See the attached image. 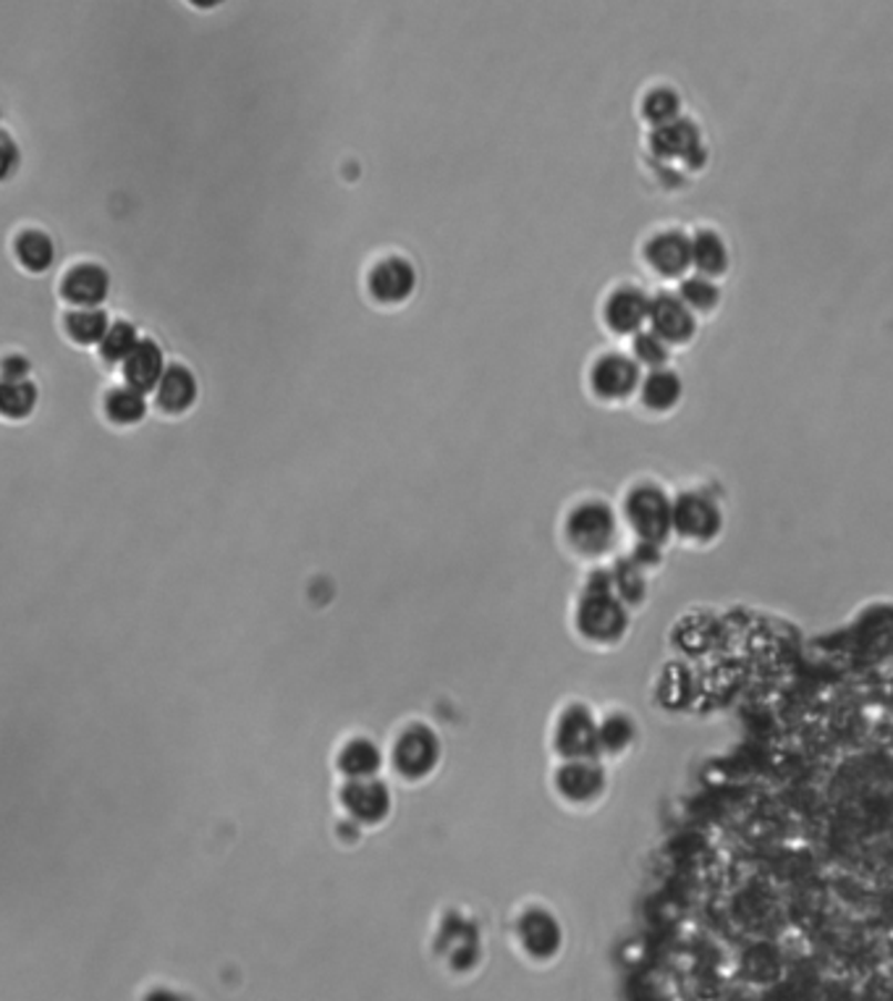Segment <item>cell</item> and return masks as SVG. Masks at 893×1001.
<instances>
[{
    "instance_id": "cell-4",
    "label": "cell",
    "mask_w": 893,
    "mask_h": 1001,
    "mask_svg": "<svg viewBox=\"0 0 893 1001\" xmlns=\"http://www.w3.org/2000/svg\"><path fill=\"white\" fill-rule=\"evenodd\" d=\"M417 289L414 265L401 255H388L367 273V292L380 305H403Z\"/></svg>"
},
{
    "instance_id": "cell-17",
    "label": "cell",
    "mask_w": 893,
    "mask_h": 1001,
    "mask_svg": "<svg viewBox=\"0 0 893 1001\" xmlns=\"http://www.w3.org/2000/svg\"><path fill=\"white\" fill-rule=\"evenodd\" d=\"M676 294H679V299L695 315H710L720 305V289L716 280L697 276V273H689L679 284V292Z\"/></svg>"
},
{
    "instance_id": "cell-11",
    "label": "cell",
    "mask_w": 893,
    "mask_h": 1001,
    "mask_svg": "<svg viewBox=\"0 0 893 1001\" xmlns=\"http://www.w3.org/2000/svg\"><path fill=\"white\" fill-rule=\"evenodd\" d=\"M681 380L674 370L663 367V370L645 372L643 384H639V401L650 415H668L671 409L679 407L681 401Z\"/></svg>"
},
{
    "instance_id": "cell-20",
    "label": "cell",
    "mask_w": 893,
    "mask_h": 1001,
    "mask_svg": "<svg viewBox=\"0 0 893 1001\" xmlns=\"http://www.w3.org/2000/svg\"><path fill=\"white\" fill-rule=\"evenodd\" d=\"M668 357H671V347H668L660 336H655L650 328H645L643 334L632 338V359L643 367L645 372L663 370V367L668 365Z\"/></svg>"
},
{
    "instance_id": "cell-18",
    "label": "cell",
    "mask_w": 893,
    "mask_h": 1001,
    "mask_svg": "<svg viewBox=\"0 0 893 1001\" xmlns=\"http://www.w3.org/2000/svg\"><path fill=\"white\" fill-rule=\"evenodd\" d=\"M38 407V386L32 380H3L0 386V409L9 420H24Z\"/></svg>"
},
{
    "instance_id": "cell-13",
    "label": "cell",
    "mask_w": 893,
    "mask_h": 1001,
    "mask_svg": "<svg viewBox=\"0 0 893 1001\" xmlns=\"http://www.w3.org/2000/svg\"><path fill=\"white\" fill-rule=\"evenodd\" d=\"M343 803L359 820H380L388 810V791L378 782L357 779L351 787H346Z\"/></svg>"
},
{
    "instance_id": "cell-21",
    "label": "cell",
    "mask_w": 893,
    "mask_h": 1001,
    "mask_svg": "<svg viewBox=\"0 0 893 1001\" xmlns=\"http://www.w3.org/2000/svg\"><path fill=\"white\" fill-rule=\"evenodd\" d=\"M140 341L142 338H140V334H136V328L132 326V323H126V320L113 323L111 330H107V336L103 338V344L97 347L100 359H105V362L124 365L126 357L132 355Z\"/></svg>"
},
{
    "instance_id": "cell-8",
    "label": "cell",
    "mask_w": 893,
    "mask_h": 1001,
    "mask_svg": "<svg viewBox=\"0 0 893 1001\" xmlns=\"http://www.w3.org/2000/svg\"><path fill=\"white\" fill-rule=\"evenodd\" d=\"M199 396V386L194 372L186 365H168L165 376L155 391L157 409L165 415L189 412Z\"/></svg>"
},
{
    "instance_id": "cell-16",
    "label": "cell",
    "mask_w": 893,
    "mask_h": 1001,
    "mask_svg": "<svg viewBox=\"0 0 893 1001\" xmlns=\"http://www.w3.org/2000/svg\"><path fill=\"white\" fill-rule=\"evenodd\" d=\"M113 323L107 320V315L100 307L92 309H71L63 320V328H66V336L71 341L79 344V347H92V344H103V338L107 336Z\"/></svg>"
},
{
    "instance_id": "cell-14",
    "label": "cell",
    "mask_w": 893,
    "mask_h": 1001,
    "mask_svg": "<svg viewBox=\"0 0 893 1001\" xmlns=\"http://www.w3.org/2000/svg\"><path fill=\"white\" fill-rule=\"evenodd\" d=\"M13 255L29 273H45L55 263V244L40 228H27L13 239Z\"/></svg>"
},
{
    "instance_id": "cell-2",
    "label": "cell",
    "mask_w": 893,
    "mask_h": 1001,
    "mask_svg": "<svg viewBox=\"0 0 893 1001\" xmlns=\"http://www.w3.org/2000/svg\"><path fill=\"white\" fill-rule=\"evenodd\" d=\"M643 261L653 276L684 280L691 273V236L679 228L655 232L643 247Z\"/></svg>"
},
{
    "instance_id": "cell-12",
    "label": "cell",
    "mask_w": 893,
    "mask_h": 1001,
    "mask_svg": "<svg viewBox=\"0 0 893 1001\" xmlns=\"http://www.w3.org/2000/svg\"><path fill=\"white\" fill-rule=\"evenodd\" d=\"M729 270V249L723 236L712 228H700L691 234V273L705 278H720Z\"/></svg>"
},
{
    "instance_id": "cell-19",
    "label": "cell",
    "mask_w": 893,
    "mask_h": 1001,
    "mask_svg": "<svg viewBox=\"0 0 893 1001\" xmlns=\"http://www.w3.org/2000/svg\"><path fill=\"white\" fill-rule=\"evenodd\" d=\"M679 95L668 88H655L643 98V119L655 129L671 126L679 121Z\"/></svg>"
},
{
    "instance_id": "cell-1",
    "label": "cell",
    "mask_w": 893,
    "mask_h": 1001,
    "mask_svg": "<svg viewBox=\"0 0 893 1001\" xmlns=\"http://www.w3.org/2000/svg\"><path fill=\"white\" fill-rule=\"evenodd\" d=\"M643 376V367L634 362L632 355L605 351L589 367V391L595 394V399L616 405V401H626L639 391Z\"/></svg>"
},
{
    "instance_id": "cell-7",
    "label": "cell",
    "mask_w": 893,
    "mask_h": 1001,
    "mask_svg": "<svg viewBox=\"0 0 893 1001\" xmlns=\"http://www.w3.org/2000/svg\"><path fill=\"white\" fill-rule=\"evenodd\" d=\"M121 367H124V386L134 388L140 394L157 391L165 370H168L161 344L155 338H142Z\"/></svg>"
},
{
    "instance_id": "cell-9",
    "label": "cell",
    "mask_w": 893,
    "mask_h": 1001,
    "mask_svg": "<svg viewBox=\"0 0 893 1001\" xmlns=\"http://www.w3.org/2000/svg\"><path fill=\"white\" fill-rule=\"evenodd\" d=\"M610 514L601 503H585L568 517V538L582 551H601L610 538Z\"/></svg>"
},
{
    "instance_id": "cell-6",
    "label": "cell",
    "mask_w": 893,
    "mask_h": 1001,
    "mask_svg": "<svg viewBox=\"0 0 893 1001\" xmlns=\"http://www.w3.org/2000/svg\"><path fill=\"white\" fill-rule=\"evenodd\" d=\"M111 294V276L97 263H76L61 278V297L74 309L100 307Z\"/></svg>"
},
{
    "instance_id": "cell-15",
    "label": "cell",
    "mask_w": 893,
    "mask_h": 1001,
    "mask_svg": "<svg viewBox=\"0 0 893 1001\" xmlns=\"http://www.w3.org/2000/svg\"><path fill=\"white\" fill-rule=\"evenodd\" d=\"M103 409L113 425L132 428V425H140L147 417V399H144V394L134 391V388L115 386L105 394Z\"/></svg>"
},
{
    "instance_id": "cell-22",
    "label": "cell",
    "mask_w": 893,
    "mask_h": 1001,
    "mask_svg": "<svg viewBox=\"0 0 893 1001\" xmlns=\"http://www.w3.org/2000/svg\"><path fill=\"white\" fill-rule=\"evenodd\" d=\"M380 766V755L370 742L357 739L351 742L349 747L341 753V768L346 770V776H355V779H367L372 776V770Z\"/></svg>"
},
{
    "instance_id": "cell-23",
    "label": "cell",
    "mask_w": 893,
    "mask_h": 1001,
    "mask_svg": "<svg viewBox=\"0 0 893 1001\" xmlns=\"http://www.w3.org/2000/svg\"><path fill=\"white\" fill-rule=\"evenodd\" d=\"M29 362L21 355H9L3 359V380H27Z\"/></svg>"
},
{
    "instance_id": "cell-24",
    "label": "cell",
    "mask_w": 893,
    "mask_h": 1001,
    "mask_svg": "<svg viewBox=\"0 0 893 1001\" xmlns=\"http://www.w3.org/2000/svg\"><path fill=\"white\" fill-rule=\"evenodd\" d=\"M3 153H6V161H3V174L9 176L11 171H13V142L9 140V136H3Z\"/></svg>"
},
{
    "instance_id": "cell-5",
    "label": "cell",
    "mask_w": 893,
    "mask_h": 1001,
    "mask_svg": "<svg viewBox=\"0 0 893 1001\" xmlns=\"http://www.w3.org/2000/svg\"><path fill=\"white\" fill-rule=\"evenodd\" d=\"M647 328L660 336L668 347H684L697 334V315L684 305L679 294L660 292L650 299V320Z\"/></svg>"
},
{
    "instance_id": "cell-3",
    "label": "cell",
    "mask_w": 893,
    "mask_h": 1001,
    "mask_svg": "<svg viewBox=\"0 0 893 1001\" xmlns=\"http://www.w3.org/2000/svg\"><path fill=\"white\" fill-rule=\"evenodd\" d=\"M650 299L639 286H616L603 302V323L614 336H637L650 320Z\"/></svg>"
},
{
    "instance_id": "cell-10",
    "label": "cell",
    "mask_w": 893,
    "mask_h": 1001,
    "mask_svg": "<svg viewBox=\"0 0 893 1001\" xmlns=\"http://www.w3.org/2000/svg\"><path fill=\"white\" fill-rule=\"evenodd\" d=\"M438 742L428 729H409L396 742V768H401L403 776H424L435 766Z\"/></svg>"
}]
</instances>
